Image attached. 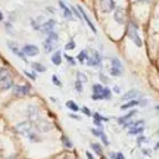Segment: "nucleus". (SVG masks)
Segmentation results:
<instances>
[{
    "instance_id": "nucleus-23",
    "label": "nucleus",
    "mask_w": 159,
    "mask_h": 159,
    "mask_svg": "<svg viewBox=\"0 0 159 159\" xmlns=\"http://www.w3.org/2000/svg\"><path fill=\"white\" fill-rule=\"evenodd\" d=\"M111 61H112V67L118 68V70H123V66H122V62L119 61V58L114 57V58H112Z\"/></svg>"
},
{
    "instance_id": "nucleus-7",
    "label": "nucleus",
    "mask_w": 159,
    "mask_h": 159,
    "mask_svg": "<svg viewBox=\"0 0 159 159\" xmlns=\"http://www.w3.org/2000/svg\"><path fill=\"white\" fill-rule=\"evenodd\" d=\"M103 86L101 84V83H96V84H93L92 86V92H93V94H92V99H94V101H98V99H102V92H103Z\"/></svg>"
},
{
    "instance_id": "nucleus-27",
    "label": "nucleus",
    "mask_w": 159,
    "mask_h": 159,
    "mask_svg": "<svg viewBox=\"0 0 159 159\" xmlns=\"http://www.w3.org/2000/svg\"><path fill=\"white\" fill-rule=\"evenodd\" d=\"M61 140H62V143H63V145H65L66 148H72V142L68 139V137L62 135V137H61Z\"/></svg>"
},
{
    "instance_id": "nucleus-35",
    "label": "nucleus",
    "mask_w": 159,
    "mask_h": 159,
    "mask_svg": "<svg viewBox=\"0 0 159 159\" xmlns=\"http://www.w3.org/2000/svg\"><path fill=\"white\" fill-rule=\"evenodd\" d=\"M65 58L68 61V63H70L71 66H75V65H76V60H75L73 57H71V56H68V55L65 53Z\"/></svg>"
},
{
    "instance_id": "nucleus-30",
    "label": "nucleus",
    "mask_w": 159,
    "mask_h": 159,
    "mask_svg": "<svg viewBox=\"0 0 159 159\" xmlns=\"http://www.w3.org/2000/svg\"><path fill=\"white\" fill-rule=\"evenodd\" d=\"M109 73H111L112 76H117V77H119V76H122V70H118V68L112 67V68L109 70Z\"/></svg>"
},
{
    "instance_id": "nucleus-19",
    "label": "nucleus",
    "mask_w": 159,
    "mask_h": 159,
    "mask_svg": "<svg viewBox=\"0 0 159 159\" xmlns=\"http://www.w3.org/2000/svg\"><path fill=\"white\" fill-rule=\"evenodd\" d=\"M7 78H10L9 71H7L6 68H4V67H0V83L4 82V81L7 80Z\"/></svg>"
},
{
    "instance_id": "nucleus-26",
    "label": "nucleus",
    "mask_w": 159,
    "mask_h": 159,
    "mask_svg": "<svg viewBox=\"0 0 159 159\" xmlns=\"http://www.w3.org/2000/svg\"><path fill=\"white\" fill-rule=\"evenodd\" d=\"M66 107L70 108V109L73 111V112H77V111L80 109L78 106L76 104V102H73V101H67V102H66Z\"/></svg>"
},
{
    "instance_id": "nucleus-42",
    "label": "nucleus",
    "mask_w": 159,
    "mask_h": 159,
    "mask_svg": "<svg viewBox=\"0 0 159 159\" xmlns=\"http://www.w3.org/2000/svg\"><path fill=\"white\" fill-rule=\"evenodd\" d=\"M93 124H94V125H97L98 128H102V122H101V120H98V119H93Z\"/></svg>"
},
{
    "instance_id": "nucleus-43",
    "label": "nucleus",
    "mask_w": 159,
    "mask_h": 159,
    "mask_svg": "<svg viewBox=\"0 0 159 159\" xmlns=\"http://www.w3.org/2000/svg\"><path fill=\"white\" fill-rule=\"evenodd\" d=\"M92 133H93V135H96V137H99L101 135V133H102V130H98V129H92Z\"/></svg>"
},
{
    "instance_id": "nucleus-49",
    "label": "nucleus",
    "mask_w": 159,
    "mask_h": 159,
    "mask_svg": "<svg viewBox=\"0 0 159 159\" xmlns=\"http://www.w3.org/2000/svg\"><path fill=\"white\" fill-rule=\"evenodd\" d=\"M4 20V16H2V14H1V11H0V21H2Z\"/></svg>"
},
{
    "instance_id": "nucleus-40",
    "label": "nucleus",
    "mask_w": 159,
    "mask_h": 159,
    "mask_svg": "<svg viewBox=\"0 0 159 159\" xmlns=\"http://www.w3.org/2000/svg\"><path fill=\"white\" fill-rule=\"evenodd\" d=\"M143 142H148V138H145L144 135H140V137H138V139H137V143L140 145V143H143Z\"/></svg>"
},
{
    "instance_id": "nucleus-18",
    "label": "nucleus",
    "mask_w": 159,
    "mask_h": 159,
    "mask_svg": "<svg viewBox=\"0 0 159 159\" xmlns=\"http://www.w3.org/2000/svg\"><path fill=\"white\" fill-rule=\"evenodd\" d=\"M144 123V120L143 119H139V120H137V122H127V123H124L123 124V127H125V128H137V127H142L140 124H143Z\"/></svg>"
},
{
    "instance_id": "nucleus-33",
    "label": "nucleus",
    "mask_w": 159,
    "mask_h": 159,
    "mask_svg": "<svg viewBox=\"0 0 159 159\" xmlns=\"http://www.w3.org/2000/svg\"><path fill=\"white\" fill-rule=\"evenodd\" d=\"M75 47H76V42H75L73 40L68 41L67 45H65V50H73Z\"/></svg>"
},
{
    "instance_id": "nucleus-47",
    "label": "nucleus",
    "mask_w": 159,
    "mask_h": 159,
    "mask_svg": "<svg viewBox=\"0 0 159 159\" xmlns=\"http://www.w3.org/2000/svg\"><path fill=\"white\" fill-rule=\"evenodd\" d=\"M70 117L71 118H75V119H80V117L78 116H75V114H70Z\"/></svg>"
},
{
    "instance_id": "nucleus-21",
    "label": "nucleus",
    "mask_w": 159,
    "mask_h": 159,
    "mask_svg": "<svg viewBox=\"0 0 159 159\" xmlns=\"http://www.w3.org/2000/svg\"><path fill=\"white\" fill-rule=\"evenodd\" d=\"M31 67L34 68V71H37V72H45V71H46V67L42 66V65L39 63V62H34V63H31Z\"/></svg>"
},
{
    "instance_id": "nucleus-50",
    "label": "nucleus",
    "mask_w": 159,
    "mask_h": 159,
    "mask_svg": "<svg viewBox=\"0 0 159 159\" xmlns=\"http://www.w3.org/2000/svg\"><path fill=\"white\" fill-rule=\"evenodd\" d=\"M154 149H159V142H158V143H157V145H155V147H154Z\"/></svg>"
},
{
    "instance_id": "nucleus-25",
    "label": "nucleus",
    "mask_w": 159,
    "mask_h": 159,
    "mask_svg": "<svg viewBox=\"0 0 159 159\" xmlns=\"http://www.w3.org/2000/svg\"><path fill=\"white\" fill-rule=\"evenodd\" d=\"M112 97V92L108 87H104L103 88V92H102V99H111Z\"/></svg>"
},
{
    "instance_id": "nucleus-15",
    "label": "nucleus",
    "mask_w": 159,
    "mask_h": 159,
    "mask_svg": "<svg viewBox=\"0 0 159 159\" xmlns=\"http://www.w3.org/2000/svg\"><path fill=\"white\" fill-rule=\"evenodd\" d=\"M135 114H137V109H132V111H129V112H128L125 116H123V117L118 118V123L123 125L124 123H127V122H128V120H129L132 117H134Z\"/></svg>"
},
{
    "instance_id": "nucleus-37",
    "label": "nucleus",
    "mask_w": 159,
    "mask_h": 159,
    "mask_svg": "<svg viewBox=\"0 0 159 159\" xmlns=\"http://www.w3.org/2000/svg\"><path fill=\"white\" fill-rule=\"evenodd\" d=\"M71 11H72V14H75L80 20H82V16H81V14H80V11L77 10V9H75V6H72L71 7Z\"/></svg>"
},
{
    "instance_id": "nucleus-28",
    "label": "nucleus",
    "mask_w": 159,
    "mask_h": 159,
    "mask_svg": "<svg viewBox=\"0 0 159 159\" xmlns=\"http://www.w3.org/2000/svg\"><path fill=\"white\" fill-rule=\"evenodd\" d=\"M91 148L94 150V153H96L97 155H102V148H101V145H99V144L93 143V144H91Z\"/></svg>"
},
{
    "instance_id": "nucleus-14",
    "label": "nucleus",
    "mask_w": 159,
    "mask_h": 159,
    "mask_svg": "<svg viewBox=\"0 0 159 159\" xmlns=\"http://www.w3.org/2000/svg\"><path fill=\"white\" fill-rule=\"evenodd\" d=\"M113 19L118 22V24H124V10L122 7H117L114 10V15Z\"/></svg>"
},
{
    "instance_id": "nucleus-22",
    "label": "nucleus",
    "mask_w": 159,
    "mask_h": 159,
    "mask_svg": "<svg viewBox=\"0 0 159 159\" xmlns=\"http://www.w3.org/2000/svg\"><path fill=\"white\" fill-rule=\"evenodd\" d=\"M77 58H78V61H80L81 63H84V60H87V58H88V55H87V50H82V51L78 53Z\"/></svg>"
},
{
    "instance_id": "nucleus-29",
    "label": "nucleus",
    "mask_w": 159,
    "mask_h": 159,
    "mask_svg": "<svg viewBox=\"0 0 159 159\" xmlns=\"http://www.w3.org/2000/svg\"><path fill=\"white\" fill-rule=\"evenodd\" d=\"M77 81L81 82L82 84L86 83V82H87V77H86V75L82 73V72H78V73H77Z\"/></svg>"
},
{
    "instance_id": "nucleus-31",
    "label": "nucleus",
    "mask_w": 159,
    "mask_h": 159,
    "mask_svg": "<svg viewBox=\"0 0 159 159\" xmlns=\"http://www.w3.org/2000/svg\"><path fill=\"white\" fill-rule=\"evenodd\" d=\"M111 158L112 159H125L124 158V154H122L120 152H118V153H111Z\"/></svg>"
},
{
    "instance_id": "nucleus-10",
    "label": "nucleus",
    "mask_w": 159,
    "mask_h": 159,
    "mask_svg": "<svg viewBox=\"0 0 159 159\" xmlns=\"http://www.w3.org/2000/svg\"><path fill=\"white\" fill-rule=\"evenodd\" d=\"M77 10L80 11V14H81V16H82V19H83V20H84V21L87 22V25H88V27H89V29H91V30H92V31H93V32L96 34V32H97V29L94 27V25H93V22H92V21L89 20V17H88V15L86 14V11H84V10H83V9L81 7V6H78V7H77Z\"/></svg>"
},
{
    "instance_id": "nucleus-8",
    "label": "nucleus",
    "mask_w": 159,
    "mask_h": 159,
    "mask_svg": "<svg viewBox=\"0 0 159 159\" xmlns=\"http://www.w3.org/2000/svg\"><path fill=\"white\" fill-rule=\"evenodd\" d=\"M55 25H56V21H55L53 19H50V20L45 21L43 24H41V26H40V30H41L42 32L50 34V32H52V30H53Z\"/></svg>"
},
{
    "instance_id": "nucleus-6",
    "label": "nucleus",
    "mask_w": 159,
    "mask_h": 159,
    "mask_svg": "<svg viewBox=\"0 0 159 159\" xmlns=\"http://www.w3.org/2000/svg\"><path fill=\"white\" fill-rule=\"evenodd\" d=\"M22 52L26 55V56H37L39 55V52H40V50H39V47L37 46H35V45H31V43H27V45H25L24 47H22Z\"/></svg>"
},
{
    "instance_id": "nucleus-44",
    "label": "nucleus",
    "mask_w": 159,
    "mask_h": 159,
    "mask_svg": "<svg viewBox=\"0 0 159 159\" xmlns=\"http://www.w3.org/2000/svg\"><path fill=\"white\" fill-rule=\"evenodd\" d=\"M142 153H143L144 155H148V157H149L150 153H152V150H150V149H142Z\"/></svg>"
},
{
    "instance_id": "nucleus-41",
    "label": "nucleus",
    "mask_w": 159,
    "mask_h": 159,
    "mask_svg": "<svg viewBox=\"0 0 159 159\" xmlns=\"http://www.w3.org/2000/svg\"><path fill=\"white\" fill-rule=\"evenodd\" d=\"M86 116H92V113H91V111L87 108V107H82V109H81Z\"/></svg>"
},
{
    "instance_id": "nucleus-34",
    "label": "nucleus",
    "mask_w": 159,
    "mask_h": 159,
    "mask_svg": "<svg viewBox=\"0 0 159 159\" xmlns=\"http://www.w3.org/2000/svg\"><path fill=\"white\" fill-rule=\"evenodd\" d=\"M99 137H101V139H102V142H103V144H104L106 147H107V145H109V140H108L107 135H106V134H104L103 132L101 133V135H99Z\"/></svg>"
},
{
    "instance_id": "nucleus-5",
    "label": "nucleus",
    "mask_w": 159,
    "mask_h": 159,
    "mask_svg": "<svg viewBox=\"0 0 159 159\" xmlns=\"http://www.w3.org/2000/svg\"><path fill=\"white\" fill-rule=\"evenodd\" d=\"M101 62H102V57L97 51H93L92 55L88 56V58L86 60L87 66H101Z\"/></svg>"
},
{
    "instance_id": "nucleus-1",
    "label": "nucleus",
    "mask_w": 159,
    "mask_h": 159,
    "mask_svg": "<svg viewBox=\"0 0 159 159\" xmlns=\"http://www.w3.org/2000/svg\"><path fill=\"white\" fill-rule=\"evenodd\" d=\"M127 35H128V37L134 42L135 46H138V47L142 46V39H140L139 35H138V25H137L135 22L129 21V24H128V30H127Z\"/></svg>"
},
{
    "instance_id": "nucleus-39",
    "label": "nucleus",
    "mask_w": 159,
    "mask_h": 159,
    "mask_svg": "<svg viewBox=\"0 0 159 159\" xmlns=\"http://www.w3.org/2000/svg\"><path fill=\"white\" fill-rule=\"evenodd\" d=\"M24 75H25L26 77H29L30 80H36V75H34V73H30V72H27V71H24Z\"/></svg>"
},
{
    "instance_id": "nucleus-24",
    "label": "nucleus",
    "mask_w": 159,
    "mask_h": 159,
    "mask_svg": "<svg viewBox=\"0 0 159 159\" xmlns=\"http://www.w3.org/2000/svg\"><path fill=\"white\" fill-rule=\"evenodd\" d=\"M11 87H12V80L11 78H7L4 82H1V89H9Z\"/></svg>"
},
{
    "instance_id": "nucleus-36",
    "label": "nucleus",
    "mask_w": 159,
    "mask_h": 159,
    "mask_svg": "<svg viewBox=\"0 0 159 159\" xmlns=\"http://www.w3.org/2000/svg\"><path fill=\"white\" fill-rule=\"evenodd\" d=\"M52 82L56 84V86H58V87H61L62 86V83H61V81L58 80V77L56 76V75H52Z\"/></svg>"
},
{
    "instance_id": "nucleus-51",
    "label": "nucleus",
    "mask_w": 159,
    "mask_h": 159,
    "mask_svg": "<svg viewBox=\"0 0 159 159\" xmlns=\"http://www.w3.org/2000/svg\"><path fill=\"white\" fill-rule=\"evenodd\" d=\"M155 109H157V111H159V106H157V107H155Z\"/></svg>"
},
{
    "instance_id": "nucleus-38",
    "label": "nucleus",
    "mask_w": 159,
    "mask_h": 159,
    "mask_svg": "<svg viewBox=\"0 0 159 159\" xmlns=\"http://www.w3.org/2000/svg\"><path fill=\"white\" fill-rule=\"evenodd\" d=\"M75 89H76L77 92H82V83L78 82V81H76V83H75Z\"/></svg>"
},
{
    "instance_id": "nucleus-4",
    "label": "nucleus",
    "mask_w": 159,
    "mask_h": 159,
    "mask_svg": "<svg viewBox=\"0 0 159 159\" xmlns=\"http://www.w3.org/2000/svg\"><path fill=\"white\" fill-rule=\"evenodd\" d=\"M99 6H101V10L102 12H112L116 7V4H114V0H99Z\"/></svg>"
},
{
    "instance_id": "nucleus-12",
    "label": "nucleus",
    "mask_w": 159,
    "mask_h": 159,
    "mask_svg": "<svg viewBox=\"0 0 159 159\" xmlns=\"http://www.w3.org/2000/svg\"><path fill=\"white\" fill-rule=\"evenodd\" d=\"M139 96V91L138 89H129L127 93H124L120 99L122 101H132V99H135V97Z\"/></svg>"
},
{
    "instance_id": "nucleus-13",
    "label": "nucleus",
    "mask_w": 159,
    "mask_h": 159,
    "mask_svg": "<svg viewBox=\"0 0 159 159\" xmlns=\"http://www.w3.org/2000/svg\"><path fill=\"white\" fill-rule=\"evenodd\" d=\"M58 6H60L61 10L63 11V16H65L66 19L71 20V19H72V11H71V9H70L62 0H58Z\"/></svg>"
},
{
    "instance_id": "nucleus-48",
    "label": "nucleus",
    "mask_w": 159,
    "mask_h": 159,
    "mask_svg": "<svg viewBox=\"0 0 159 159\" xmlns=\"http://www.w3.org/2000/svg\"><path fill=\"white\" fill-rule=\"evenodd\" d=\"M114 91H116L117 93H119V91H120V89H119V87H114Z\"/></svg>"
},
{
    "instance_id": "nucleus-11",
    "label": "nucleus",
    "mask_w": 159,
    "mask_h": 159,
    "mask_svg": "<svg viewBox=\"0 0 159 159\" xmlns=\"http://www.w3.org/2000/svg\"><path fill=\"white\" fill-rule=\"evenodd\" d=\"M7 46H9V48L16 55V56H19L22 61H25V62H27V60H26V57H25V53L22 52V51H20L19 48H17V46H16V43H14V42H11V41H7Z\"/></svg>"
},
{
    "instance_id": "nucleus-17",
    "label": "nucleus",
    "mask_w": 159,
    "mask_h": 159,
    "mask_svg": "<svg viewBox=\"0 0 159 159\" xmlns=\"http://www.w3.org/2000/svg\"><path fill=\"white\" fill-rule=\"evenodd\" d=\"M135 106H139V101L138 99H132V101H128L125 104H122L120 109H128V108H133Z\"/></svg>"
},
{
    "instance_id": "nucleus-2",
    "label": "nucleus",
    "mask_w": 159,
    "mask_h": 159,
    "mask_svg": "<svg viewBox=\"0 0 159 159\" xmlns=\"http://www.w3.org/2000/svg\"><path fill=\"white\" fill-rule=\"evenodd\" d=\"M16 130L21 134V135H25L27 138H30L31 140H35L36 138L34 137V133H32V128H31V124L29 122H21L16 125Z\"/></svg>"
},
{
    "instance_id": "nucleus-9",
    "label": "nucleus",
    "mask_w": 159,
    "mask_h": 159,
    "mask_svg": "<svg viewBox=\"0 0 159 159\" xmlns=\"http://www.w3.org/2000/svg\"><path fill=\"white\" fill-rule=\"evenodd\" d=\"M12 91L16 96H26L30 93V86H12Z\"/></svg>"
},
{
    "instance_id": "nucleus-3",
    "label": "nucleus",
    "mask_w": 159,
    "mask_h": 159,
    "mask_svg": "<svg viewBox=\"0 0 159 159\" xmlns=\"http://www.w3.org/2000/svg\"><path fill=\"white\" fill-rule=\"evenodd\" d=\"M57 41H58V35L56 32H53V31L50 32L48 36H47V39L43 41V48H45V51L46 52H51L55 48Z\"/></svg>"
},
{
    "instance_id": "nucleus-32",
    "label": "nucleus",
    "mask_w": 159,
    "mask_h": 159,
    "mask_svg": "<svg viewBox=\"0 0 159 159\" xmlns=\"http://www.w3.org/2000/svg\"><path fill=\"white\" fill-rule=\"evenodd\" d=\"M92 116H93V119H98V120H101V122H102V120H104V122H107V120H108V118L102 117V116H101L98 112H94Z\"/></svg>"
},
{
    "instance_id": "nucleus-46",
    "label": "nucleus",
    "mask_w": 159,
    "mask_h": 159,
    "mask_svg": "<svg viewBox=\"0 0 159 159\" xmlns=\"http://www.w3.org/2000/svg\"><path fill=\"white\" fill-rule=\"evenodd\" d=\"M86 155H87V159H94V158L92 157V154H91L89 152H86Z\"/></svg>"
},
{
    "instance_id": "nucleus-45",
    "label": "nucleus",
    "mask_w": 159,
    "mask_h": 159,
    "mask_svg": "<svg viewBox=\"0 0 159 159\" xmlns=\"http://www.w3.org/2000/svg\"><path fill=\"white\" fill-rule=\"evenodd\" d=\"M99 78H101V81H103V82H106V83L108 82V78H107V77H104L102 73H99Z\"/></svg>"
},
{
    "instance_id": "nucleus-16",
    "label": "nucleus",
    "mask_w": 159,
    "mask_h": 159,
    "mask_svg": "<svg viewBox=\"0 0 159 159\" xmlns=\"http://www.w3.org/2000/svg\"><path fill=\"white\" fill-rule=\"evenodd\" d=\"M51 61H52L53 65L60 66V65H61V61H62V58H61V52H60V51H56V52L51 56Z\"/></svg>"
},
{
    "instance_id": "nucleus-20",
    "label": "nucleus",
    "mask_w": 159,
    "mask_h": 159,
    "mask_svg": "<svg viewBox=\"0 0 159 159\" xmlns=\"http://www.w3.org/2000/svg\"><path fill=\"white\" fill-rule=\"evenodd\" d=\"M144 132V127H137V128H130L128 130V134L129 135H138V134H142Z\"/></svg>"
}]
</instances>
